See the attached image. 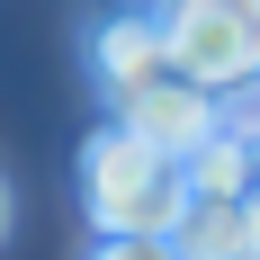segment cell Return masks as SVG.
<instances>
[{
	"mask_svg": "<svg viewBox=\"0 0 260 260\" xmlns=\"http://www.w3.org/2000/svg\"><path fill=\"white\" fill-rule=\"evenodd\" d=\"M161 45L171 72L198 90H260V0H161Z\"/></svg>",
	"mask_w": 260,
	"mask_h": 260,
	"instance_id": "7a4b0ae2",
	"label": "cell"
},
{
	"mask_svg": "<svg viewBox=\"0 0 260 260\" xmlns=\"http://www.w3.org/2000/svg\"><path fill=\"white\" fill-rule=\"evenodd\" d=\"M0 234H9V188H0Z\"/></svg>",
	"mask_w": 260,
	"mask_h": 260,
	"instance_id": "ba28073f",
	"label": "cell"
},
{
	"mask_svg": "<svg viewBox=\"0 0 260 260\" xmlns=\"http://www.w3.org/2000/svg\"><path fill=\"white\" fill-rule=\"evenodd\" d=\"M90 260H180V242L171 234H99Z\"/></svg>",
	"mask_w": 260,
	"mask_h": 260,
	"instance_id": "8992f818",
	"label": "cell"
},
{
	"mask_svg": "<svg viewBox=\"0 0 260 260\" xmlns=\"http://www.w3.org/2000/svg\"><path fill=\"white\" fill-rule=\"evenodd\" d=\"M81 207L90 234H171L188 215V161L153 153L126 126H99L81 144Z\"/></svg>",
	"mask_w": 260,
	"mask_h": 260,
	"instance_id": "6da1fadb",
	"label": "cell"
},
{
	"mask_svg": "<svg viewBox=\"0 0 260 260\" xmlns=\"http://www.w3.org/2000/svg\"><path fill=\"white\" fill-rule=\"evenodd\" d=\"M251 260H260V198H251Z\"/></svg>",
	"mask_w": 260,
	"mask_h": 260,
	"instance_id": "52a82bcc",
	"label": "cell"
},
{
	"mask_svg": "<svg viewBox=\"0 0 260 260\" xmlns=\"http://www.w3.org/2000/svg\"><path fill=\"white\" fill-rule=\"evenodd\" d=\"M117 126H126V135H144V144H153V153H171V161H198L215 135H224V99L171 72V81H153V90L117 99Z\"/></svg>",
	"mask_w": 260,
	"mask_h": 260,
	"instance_id": "3957f363",
	"label": "cell"
},
{
	"mask_svg": "<svg viewBox=\"0 0 260 260\" xmlns=\"http://www.w3.org/2000/svg\"><path fill=\"white\" fill-rule=\"evenodd\" d=\"M90 72H99V90H108V99H135V90L171 81L161 18H153V9H108V18L90 27Z\"/></svg>",
	"mask_w": 260,
	"mask_h": 260,
	"instance_id": "277c9868",
	"label": "cell"
},
{
	"mask_svg": "<svg viewBox=\"0 0 260 260\" xmlns=\"http://www.w3.org/2000/svg\"><path fill=\"white\" fill-rule=\"evenodd\" d=\"M171 242H180V260H251V207L188 188V215L171 224Z\"/></svg>",
	"mask_w": 260,
	"mask_h": 260,
	"instance_id": "5b68a950",
	"label": "cell"
}]
</instances>
